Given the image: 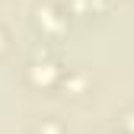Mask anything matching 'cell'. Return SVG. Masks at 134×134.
<instances>
[{"label":"cell","instance_id":"cell-1","mask_svg":"<svg viewBox=\"0 0 134 134\" xmlns=\"http://www.w3.org/2000/svg\"><path fill=\"white\" fill-rule=\"evenodd\" d=\"M61 77H64V67L54 58H48L45 48L35 51V58H32L29 67H26V80H29V86H35V90H51V86H58Z\"/></svg>","mask_w":134,"mask_h":134},{"label":"cell","instance_id":"cell-2","mask_svg":"<svg viewBox=\"0 0 134 134\" xmlns=\"http://www.w3.org/2000/svg\"><path fill=\"white\" fill-rule=\"evenodd\" d=\"M35 26H38L42 35L54 38V35H61V32L67 29V16H64V10L54 7V3H38V7H35Z\"/></svg>","mask_w":134,"mask_h":134},{"label":"cell","instance_id":"cell-3","mask_svg":"<svg viewBox=\"0 0 134 134\" xmlns=\"http://www.w3.org/2000/svg\"><path fill=\"white\" fill-rule=\"evenodd\" d=\"M86 86H90L86 70H64V77H61V90H64V93L83 96V93H86Z\"/></svg>","mask_w":134,"mask_h":134},{"label":"cell","instance_id":"cell-4","mask_svg":"<svg viewBox=\"0 0 134 134\" xmlns=\"http://www.w3.org/2000/svg\"><path fill=\"white\" fill-rule=\"evenodd\" d=\"M29 134H67V128H64V121L58 115H38L29 125Z\"/></svg>","mask_w":134,"mask_h":134},{"label":"cell","instance_id":"cell-5","mask_svg":"<svg viewBox=\"0 0 134 134\" xmlns=\"http://www.w3.org/2000/svg\"><path fill=\"white\" fill-rule=\"evenodd\" d=\"M118 131L121 134H134V109H128V112L118 115Z\"/></svg>","mask_w":134,"mask_h":134},{"label":"cell","instance_id":"cell-6","mask_svg":"<svg viewBox=\"0 0 134 134\" xmlns=\"http://www.w3.org/2000/svg\"><path fill=\"white\" fill-rule=\"evenodd\" d=\"M7 48H10V35H7V29H3V26H0V54H3V51H7Z\"/></svg>","mask_w":134,"mask_h":134},{"label":"cell","instance_id":"cell-7","mask_svg":"<svg viewBox=\"0 0 134 134\" xmlns=\"http://www.w3.org/2000/svg\"><path fill=\"white\" fill-rule=\"evenodd\" d=\"M105 134H121V131H118V128H115V131H105Z\"/></svg>","mask_w":134,"mask_h":134}]
</instances>
